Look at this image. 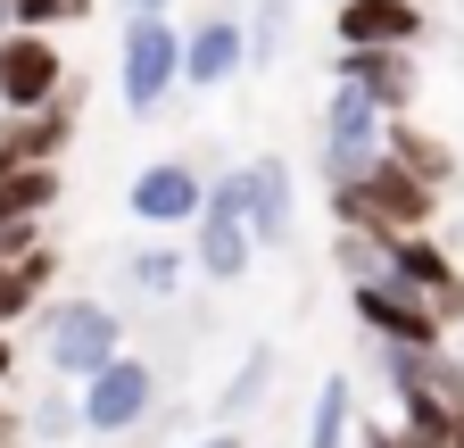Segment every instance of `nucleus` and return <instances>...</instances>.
<instances>
[{
  "label": "nucleus",
  "instance_id": "10",
  "mask_svg": "<svg viewBox=\"0 0 464 448\" xmlns=\"http://www.w3.org/2000/svg\"><path fill=\"white\" fill-rule=\"evenodd\" d=\"M431 9L423 0H340L332 9V50H423Z\"/></svg>",
  "mask_w": 464,
  "mask_h": 448
},
{
  "label": "nucleus",
  "instance_id": "27",
  "mask_svg": "<svg viewBox=\"0 0 464 448\" xmlns=\"http://www.w3.org/2000/svg\"><path fill=\"white\" fill-rule=\"evenodd\" d=\"M9 25H17V0H0V34H9Z\"/></svg>",
  "mask_w": 464,
  "mask_h": 448
},
{
  "label": "nucleus",
  "instance_id": "23",
  "mask_svg": "<svg viewBox=\"0 0 464 448\" xmlns=\"http://www.w3.org/2000/svg\"><path fill=\"white\" fill-rule=\"evenodd\" d=\"M67 17V0H17V25H58Z\"/></svg>",
  "mask_w": 464,
  "mask_h": 448
},
{
  "label": "nucleus",
  "instance_id": "12",
  "mask_svg": "<svg viewBox=\"0 0 464 448\" xmlns=\"http://www.w3.org/2000/svg\"><path fill=\"white\" fill-rule=\"evenodd\" d=\"M241 208H249L257 249H290V233H299V183H290V166L274 150L241 166Z\"/></svg>",
  "mask_w": 464,
  "mask_h": 448
},
{
  "label": "nucleus",
  "instance_id": "3",
  "mask_svg": "<svg viewBox=\"0 0 464 448\" xmlns=\"http://www.w3.org/2000/svg\"><path fill=\"white\" fill-rule=\"evenodd\" d=\"M390 150V117L348 83V75H332V92H324V117H315V166H324V183H348V175H365V166Z\"/></svg>",
  "mask_w": 464,
  "mask_h": 448
},
{
  "label": "nucleus",
  "instance_id": "6",
  "mask_svg": "<svg viewBox=\"0 0 464 448\" xmlns=\"http://www.w3.org/2000/svg\"><path fill=\"white\" fill-rule=\"evenodd\" d=\"M191 258H199L208 283H241L257 266V233H249V208H241V166L208 183V208L191 224Z\"/></svg>",
  "mask_w": 464,
  "mask_h": 448
},
{
  "label": "nucleus",
  "instance_id": "25",
  "mask_svg": "<svg viewBox=\"0 0 464 448\" xmlns=\"http://www.w3.org/2000/svg\"><path fill=\"white\" fill-rule=\"evenodd\" d=\"M125 9H133V17H166V9H174V0H125Z\"/></svg>",
  "mask_w": 464,
  "mask_h": 448
},
{
  "label": "nucleus",
  "instance_id": "20",
  "mask_svg": "<svg viewBox=\"0 0 464 448\" xmlns=\"http://www.w3.org/2000/svg\"><path fill=\"white\" fill-rule=\"evenodd\" d=\"M42 283H50V258H42V249H34L25 266H0V332H9V324L42 299Z\"/></svg>",
  "mask_w": 464,
  "mask_h": 448
},
{
  "label": "nucleus",
  "instance_id": "17",
  "mask_svg": "<svg viewBox=\"0 0 464 448\" xmlns=\"http://www.w3.org/2000/svg\"><path fill=\"white\" fill-rule=\"evenodd\" d=\"M183 274H191V258L174 249V241H141V249L125 258V283H133L141 299H174V291H183Z\"/></svg>",
  "mask_w": 464,
  "mask_h": 448
},
{
  "label": "nucleus",
  "instance_id": "21",
  "mask_svg": "<svg viewBox=\"0 0 464 448\" xmlns=\"http://www.w3.org/2000/svg\"><path fill=\"white\" fill-rule=\"evenodd\" d=\"M75 432H83V399H67V390H58V399L34 407V440H75Z\"/></svg>",
  "mask_w": 464,
  "mask_h": 448
},
{
  "label": "nucleus",
  "instance_id": "24",
  "mask_svg": "<svg viewBox=\"0 0 464 448\" xmlns=\"http://www.w3.org/2000/svg\"><path fill=\"white\" fill-rule=\"evenodd\" d=\"M183 448H249V440H241V432L224 424V432H199V440H183Z\"/></svg>",
  "mask_w": 464,
  "mask_h": 448
},
{
  "label": "nucleus",
  "instance_id": "26",
  "mask_svg": "<svg viewBox=\"0 0 464 448\" xmlns=\"http://www.w3.org/2000/svg\"><path fill=\"white\" fill-rule=\"evenodd\" d=\"M9 365H17V349H9V332H0V382H9Z\"/></svg>",
  "mask_w": 464,
  "mask_h": 448
},
{
  "label": "nucleus",
  "instance_id": "18",
  "mask_svg": "<svg viewBox=\"0 0 464 448\" xmlns=\"http://www.w3.org/2000/svg\"><path fill=\"white\" fill-rule=\"evenodd\" d=\"M266 390H274V349L257 341V349L241 357V374L224 382V399H216V415H224V424H241V415H249V407L266 399Z\"/></svg>",
  "mask_w": 464,
  "mask_h": 448
},
{
  "label": "nucleus",
  "instance_id": "22",
  "mask_svg": "<svg viewBox=\"0 0 464 448\" xmlns=\"http://www.w3.org/2000/svg\"><path fill=\"white\" fill-rule=\"evenodd\" d=\"M440 241L456 249V266H464V183L448 191V216H440Z\"/></svg>",
  "mask_w": 464,
  "mask_h": 448
},
{
  "label": "nucleus",
  "instance_id": "28",
  "mask_svg": "<svg viewBox=\"0 0 464 448\" xmlns=\"http://www.w3.org/2000/svg\"><path fill=\"white\" fill-rule=\"evenodd\" d=\"M448 341H456V349H464V324H456V332H448Z\"/></svg>",
  "mask_w": 464,
  "mask_h": 448
},
{
  "label": "nucleus",
  "instance_id": "1",
  "mask_svg": "<svg viewBox=\"0 0 464 448\" xmlns=\"http://www.w3.org/2000/svg\"><path fill=\"white\" fill-rule=\"evenodd\" d=\"M332 191V216H340V233H373V241H390V233H431V224L448 216V191L440 183H423L406 158H373L365 175H348V183H324Z\"/></svg>",
  "mask_w": 464,
  "mask_h": 448
},
{
  "label": "nucleus",
  "instance_id": "9",
  "mask_svg": "<svg viewBox=\"0 0 464 448\" xmlns=\"http://www.w3.org/2000/svg\"><path fill=\"white\" fill-rule=\"evenodd\" d=\"M348 307H357V324L373 332L382 349H440L448 341V324L431 299H415L406 283H390V274H365L357 291H348Z\"/></svg>",
  "mask_w": 464,
  "mask_h": 448
},
{
  "label": "nucleus",
  "instance_id": "29",
  "mask_svg": "<svg viewBox=\"0 0 464 448\" xmlns=\"http://www.w3.org/2000/svg\"><path fill=\"white\" fill-rule=\"evenodd\" d=\"M456 34H464V0H456Z\"/></svg>",
  "mask_w": 464,
  "mask_h": 448
},
{
  "label": "nucleus",
  "instance_id": "13",
  "mask_svg": "<svg viewBox=\"0 0 464 448\" xmlns=\"http://www.w3.org/2000/svg\"><path fill=\"white\" fill-rule=\"evenodd\" d=\"M332 75H348L382 117H415V100H423V67H415V50H340Z\"/></svg>",
  "mask_w": 464,
  "mask_h": 448
},
{
  "label": "nucleus",
  "instance_id": "8",
  "mask_svg": "<svg viewBox=\"0 0 464 448\" xmlns=\"http://www.w3.org/2000/svg\"><path fill=\"white\" fill-rule=\"evenodd\" d=\"M199 208H208V183H199V166L183 150L133 166V183H125V216L150 224V233H183V224H199Z\"/></svg>",
  "mask_w": 464,
  "mask_h": 448
},
{
  "label": "nucleus",
  "instance_id": "7",
  "mask_svg": "<svg viewBox=\"0 0 464 448\" xmlns=\"http://www.w3.org/2000/svg\"><path fill=\"white\" fill-rule=\"evenodd\" d=\"M75 399H83V432L125 440V432H141V424L158 415V365H150L141 349H125V357H108Z\"/></svg>",
  "mask_w": 464,
  "mask_h": 448
},
{
  "label": "nucleus",
  "instance_id": "14",
  "mask_svg": "<svg viewBox=\"0 0 464 448\" xmlns=\"http://www.w3.org/2000/svg\"><path fill=\"white\" fill-rule=\"evenodd\" d=\"M58 191H67L58 158H42V166H17V175H0V224H42V216L58 208Z\"/></svg>",
  "mask_w": 464,
  "mask_h": 448
},
{
  "label": "nucleus",
  "instance_id": "15",
  "mask_svg": "<svg viewBox=\"0 0 464 448\" xmlns=\"http://www.w3.org/2000/svg\"><path fill=\"white\" fill-rule=\"evenodd\" d=\"M348 432H357V382L324 374L307 399V448H348Z\"/></svg>",
  "mask_w": 464,
  "mask_h": 448
},
{
  "label": "nucleus",
  "instance_id": "5",
  "mask_svg": "<svg viewBox=\"0 0 464 448\" xmlns=\"http://www.w3.org/2000/svg\"><path fill=\"white\" fill-rule=\"evenodd\" d=\"M75 75H67V50L50 42V25H9L0 34V108L9 117H34V108L67 100Z\"/></svg>",
  "mask_w": 464,
  "mask_h": 448
},
{
  "label": "nucleus",
  "instance_id": "19",
  "mask_svg": "<svg viewBox=\"0 0 464 448\" xmlns=\"http://www.w3.org/2000/svg\"><path fill=\"white\" fill-rule=\"evenodd\" d=\"M290 25H299V0H257V9H249V67H274L282 59Z\"/></svg>",
  "mask_w": 464,
  "mask_h": 448
},
{
  "label": "nucleus",
  "instance_id": "16",
  "mask_svg": "<svg viewBox=\"0 0 464 448\" xmlns=\"http://www.w3.org/2000/svg\"><path fill=\"white\" fill-rule=\"evenodd\" d=\"M390 158H406L423 183H440V191H456L464 183V166H456V150L440 141V133H423V125H406V117H390Z\"/></svg>",
  "mask_w": 464,
  "mask_h": 448
},
{
  "label": "nucleus",
  "instance_id": "4",
  "mask_svg": "<svg viewBox=\"0 0 464 448\" xmlns=\"http://www.w3.org/2000/svg\"><path fill=\"white\" fill-rule=\"evenodd\" d=\"M42 357H50L58 382L83 390L108 357H125V316H116L108 299H67V307H50V324H42Z\"/></svg>",
  "mask_w": 464,
  "mask_h": 448
},
{
  "label": "nucleus",
  "instance_id": "11",
  "mask_svg": "<svg viewBox=\"0 0 464 448\" xmlns=\"http://www.w3.org/2000/svg\"><path fill=\"white\" fill-rule=\"evenodd\" d=\"M241 75H249V17L208 9L183 34V83L191 92H224V83H241Z\"/></svg>",
  "mask_w": 464,
  "mask_h": 448
},
{
  "label": "nucleus",
  "instance_id": "2",
  "mask_svg": "<svg viewBox=\"0 0 464 448\" xmlns=\"http://www.w3.org/2000/svg\"><path fill=\"white\" fill-rule=\"evenodd\" d=\"M183 83V25L174 17H125L116 42V92H125V117H158Z\"/></svg>",
  "mask_w": 464,
  "mask_h": 448
}]
</instances>
